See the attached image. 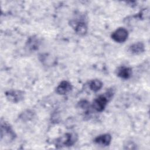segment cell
I'll list each match as a JSON object with an SVG mask.
<instances>
[{"instance_id":"6da1fadb","label":"cell","mask_w":150,"mask_h":150,"mask_svg":"<svg viewBox=\"0 0 150 150\" xmlns=\"http://www.w3.org/2000/svg\"><path fill=\"white\" fill-rule=\"evenodd\" d=\"M77 135L75 133H66L56 139L55 145L57 148L72 146L77 141Z\"/></svg>"},{"instance_id":"7a4b0ae2","label":"cell","mask_w":150,"mask_h":150,"mask_svg":"<svg viewBox=\"0 0 150 150\" xmlns=\"http://www.w3.org/2000/svg\"><path fill=\"white\" fill-rule=\"evenodd\" d=\"M112 96V91H108L104 94L100 95L97 97L93 101L92 104L93 108L98 112L103 111L105 108L107 103L108 102L109 98H110Z\"/></svg>"},{"instance_id":"3957f363","label":"cell","mask_w":150,"mask_h":150,"mask_svg":"<svg viewBox=\"0 0 150 150\" xmlns=\"http://www.w3.org/2000/svg\"><path fill=\"white\" fill-rule=\"evenodd\" d=\"M5 96L9 101L16 103L24 99L25 93L21 90H9L5 93Z\"/></svg>"},{"instance_id":"277c9868","label":"cell","mask_w":150,"mask_h":150,"mask_svg":"<svg viewBox=\"0 0 150 150\" xmlns=\"http://www.w3.org/2000/svg\"><path fill=\"white\" fill-rule=\"evenodd\" d=\"M1 128V139L4 137H5V139H8V141H12L15 139L16 135L9 124L6 122H2Z\"/></svg>"},{"instance_id":"5b68a950","label":"cell","mask_w":150,"mask_h":150,"mask_svg":"<svg viewBox=\"0 0 150 150\" xmlns=\"http://www.w3.org/2000/svg\"><path fill=\"white\" fill-rule=\"evenodd\" d=\"M128 30L124 28H119L117 29L111 34V38L116 42H124L128 38Z\"/></svg>"},{"instance_id":"8992f818","label":"cell","mask_w":150,"mask_h":150,"mask_svg":"<svg viewBox=\"0 0 150 150\" xmlns=\"http://www.w3.org/2000/svg\"><path fill=\"white\" fill-rule=\"evenodd\" d=\"M72 89L71 83L66 80H63L60 82L56 88V92L60 95H64L69 93Z\"/></svg>"},{"instance_id":"52a82bcc","label":"cell","mask_w":150,"mask_h":150,"mask_svg":"<svg viewBox=\"0 0 150 150\" xmlns=\"http://www.w3.org/2000/svg\"><path fill=\"white\" fill-rule=\"evenodd\" d=\"M132 73V69L129 67L121 66L118 67L116 70L117 76L123 79H128L130 78Z\"/></svg>"},{"instance_id":"ba28073f","label":"cell","mask_w":150,"mask_h":150,"mask_svg":"<svg viewBox=\"0 0 150 150\" xmlns=\"http://www.w3.org/2000/svg\"><path fill=\"white\" fill-rule=\"evenodd\" d=\"M94 142L103 146H108L111 141V136L110 134H104L97 136L94 140Z\"/></svg>"},{"instance_id":"9c48e42d","label":"cell","mask_w":150,"mask_h":150,"mask_svg":"<svg viewBox=\"0 0 150 150\" xmlns=\"http://www.w3.org/2000/svg\"><path fill=\"white\" fill-rule=\"evenodd\" d=\"M129 52L134 54H139L145 51V45L142 42H138L131 45L129 47Z\"/></svg>"},{"instance_id":"30bf717a","label":"cell","mask_w":150,"mask_h":150,"mask_svg":"<svg viewBox=\"0 0 150 150\" xmlns=\"http://www.w3.org/2000/svg\"><path fill=\"white\" fill-rule=\"evenodd\" d=\"M74 30L77 34L79 35H84L87 32V24L82 21L76 22L74 26L73 27Z\"/></svg>"},{"instance_id":"8fae6325","label":"cell","mask_w":150,"mask_h":150,"mask_svg":"<svg viewBox=\"0 0 150 150\" xmlns=\"http://www.w3.org/2000/svg\"><path fill=\"white\" fill-rule=\"evenodd\" d=\"M103 87V83L101 81L98 79H94L90 81L89 87L91 90L94 92H97L101 89Z\"/></svg>"},{"instance_id":"7c38bea8","label":"cell","mask_w":150,"mask_h":150,"mask_svg":"<svg viewBox=\"0 0 150 150\" xmlns=\"http://www.w3.org/2000/svg\"><path fill=\"white\" fill-rule=\"evenodd\" d=\"M28 47L30 50H35L38 48L39 40L37 38L32 37L30 38L27 42Z\"/></svg>"},{"instance_id":"4fadbf2b","label":"cell","mask_w":150,"mask_h":150,"mask_svg":"<svg viewBox=\"0 0 150 150\" xmlns=\"http://www.w3.org/2000/svg\"><path fill=\"white\" fill-rule=\"evenodd\" d=\"M149 9L146 8V9H142L141 11H140V12L138 13V17L139 18V19H146L147 18L149 17Z\"/></svg>"},{"instance_id":"5bb4252c","label":"cell","mask_w":150,"mask_h":150,"mask_svg":"<svg viewBox=\"0 0 150 150\" xmlns=\"http://www.w3.org/2000/svg\"><path fill=\"white\" fill-rule=\"evenodd\" d=\"M79 106L82 108H86L88 107V103L87 101L86 100H83V101H81L80 102H79Z\"/></svg>"},{"instance_id":"9a60e30c","label":"cell","mask_w":150,"mask_h":150,"mask_svg":"<svg viewBox=\"0 0 150 150\" xmlns=\"http://www.w3.org/2000/svg\"><path fill=\"white\" fill-rule=\"evenodd\" d=\"M28 112H25V113H24V114H23V117H24V118H25V117H28ZM28 117H32V113H31V112H29V114H28Z\"/></svg>"}]
</instances>
